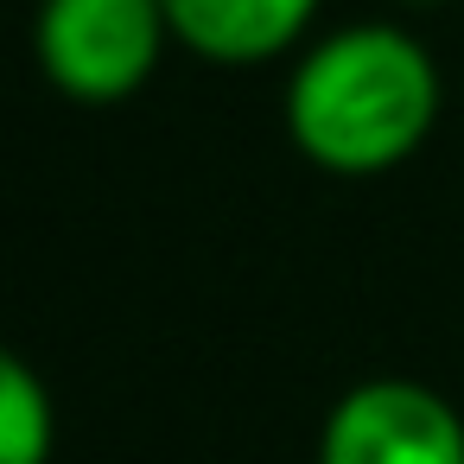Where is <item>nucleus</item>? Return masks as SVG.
<instances>
[{
    "mask_svg": "<svg viewBox=\"0 0 464 464\" xmlns=\"http://www.w3.org/2000/svg\"><path fill=\"white\" fill-rule=\"evenodd\" d=\"M432 121H439V71L413 33L382 20L318 39L286 77L293 147L337 179H369L413 160Z\"/></svg>",
    "mask_w": 464,
    "mask_h": 464,
    "instance_id": "1",
    "label": "nucleus"
},
{
    "mask_svg": "<svg viewBox=\"0 0 464 464\" xmlns=\"http://www.w3.org/2000/svg\"><path fill=\"white\" fill-rule=\"evenodd\" d=\"M166 7L160 0H45L33 20L39 71L90 109L128 102L166 58Z\"/></svg>",
    "mask_w": 464,
    "mask_h": 464,
    "instance_id": "2",
    "label": "nucleus"
},
{
    "mask_svg": "<svg viewBox=\"0 0 464 464\" xmlns=\"http://www.w3.org/2000/svg\"><path fill=\"white\" fill-rule=\"evenodd\" d=\"M318 464H464V420L439 388L375 375L324 413Z\"/></svg>",
    "mask_w": 464,
    "mask_h": 464,
    "instance_id": "3",
    "label": "nucleus"
},
{
    "mask_svg": "<svg viewBox=\"0 0 464 464\" xmlns=\"http://www.w3.org/2000/svg\"><path fill=\"white\" fill-rule=\"evenodd\" d=\"M185 52L210 64H267L293 52L318 14V0H160Z\"/></svg>",
    "mask_w": 464,
    "mask_h": 464,
    "instance_id": "4",
    "label": "nucleus"
},
{
    "mask_svg": "<svg viewBox=\"0 0 464 464\" xmlns=\"http://www.w3.org/2000/svg\"><path fill=\"white\" fill-rule=\"evenodd\" d=\"M52 439H58V413L45 382L7 356L0 362V464H52Z\"/></svg>",
    "mask_w": 464,
    "mask_h": 464,
    "instance_id": "5",
    "label": "nucleus"
},
{
    "mask_svg": "<svg viewBox=\"0 0 464 464\" xmlns=\"http://www.w3.org/2000/svg\"><path fill=\"white\" fill-rule=\"evenodd\" d=\"M407 7H432V0H407Z\"/></svg>",
    "mask_w": 464,
    "mask_h": 464,
    "instance_id": "6",
    "label": "nucleus"
}]
</instances>
